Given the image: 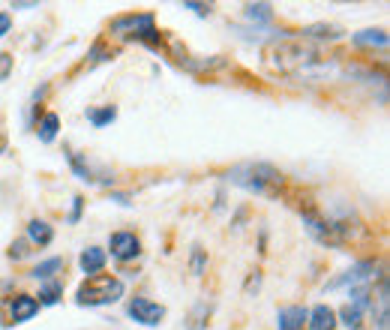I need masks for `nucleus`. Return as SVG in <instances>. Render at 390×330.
I'll use <instances>...</instances> for the list:
<instances>
[{"instance_id":"f257e3e1","label":"nucleus","mask_w":390,"mask_h":330,"mask_svg":"<svg viewBox=\"0 0 390 330\" xmlns=\"http://www.w3.org/2000/svg\"><path fill=\"white\" fill-rule=\"evenodd\" d=\"M321 60V52L306 39H277L264 48V66L277 76H297Z\"/></svg>"},{"instance_id":"f03ea898","label":"nucleus","mask_w":390,"mask_h":330,"mask_svg":"<svg viewBox=\"0 0 390 330\" xmlns=\"http://www.w3.org/2000/svg\"><path fill=\"white\" fill-rule=\"evenodd\" d=\"M235 186H243L255 195H277L282 186V171L273 168L270 162H246V165H235L226 175Z\"/></svg>"},{"instance_id":"7ed1b4c3","label":"nucleus","mask_w":390,"mask_h":330,"mask_svg":"<svg viewBox=\"0 0 390 330\" xmlns=\"http://www.w3.org/2000/svg\"><path fill=\"white\" fill-rule=\"evenodd\" d=\"M123 297V283L111 274H96V276H87L81 288L76 292V300L78 307H109V303L120 300Z\"/></svg>"},{"instance_id":"20e7f679","label":"nucleus","mask_w":390,"mask_h":330,"mask_svg":"<svg viewBox=\"0 0 390 330\" xmlns=\"http://www.w3.org/2000/svg\"><path fill=\"white\" fill-rule=\"evenodd\" d=\"M111 33L127 39H144V43H160V33H156V21L151 12H132V15H120L111 21Z\"/></svg>"},{"instance_id":"39448f33","label":"nucleus","mask_w":390,"mask_h":330,"mask_svg":"<svg viewBox=\"0 0 390 330\" xmlns=\"http://www.w3.org/2000/svg\"><path fill=\"white\" fill-rule=\"evenodd\" d=\"M301 219H303V226L306 231L315 237L318 243H327V246H339V243H345V237L351 234L343 222H334V219H325V217H318L315 210H303L301 213Z\"/></svg>"},{"instance_id":"423d86ee","label":"nucleus","mask_w":390,"mask_h":330,"mask_svg":"<svg viewBox=\"0 0 390 330\" xmlns=\"http://www.w3.org/2000/svg\"><path fill=\"white\" fill-rule=\"evenodd\" d=\"M127 312H129V318H136L138 324H144V327H156V324H162V318H165L162 303H153V300H147V297L129 300Z\"/></svg>"},{"instance_id":"0eeeda50","label":"nucleus","mask_w":390,"mask_h":330,"mask_svg":"<svg viewBox=\"0 0 390 330\" xmlns=\"http://www.w3.org/2000/svg\"><path fill=\"white\" fill-rule=\"evenodd\" d=\"M109 250L118 261H132L141 255V241L132 231H114L111 241H109Z\"/></svg>"},{"instance_id":"6e6552de","label":"nucleus","mask_w":390,"mask_h":330,"mask_svg":"<svg viewBox=\"0 0 390 330\" xmlns=\"http://www.w3.org/2000/svg\"><path fill=\"white\" fill-rule=\"evenodd\" d=\"M376 274V261H358V264H351V267L345 270L343 276H336V279H330L327 288H345V285H360V283H367V279Z\"/></svg>"},{"instance_id":"1a4fd4ad","label":"nucleus","mask_w":390,"mask_h":330,"mask_svg":"<svg viewBox=\"0 0 390 330\" xmlns=\"http://www.w3.org/2000/svg\"><path fill=\"white\" fill-rule=\"evenodd\" d=\"M390 297H387V279L381 276L378 283V294H372L369 300V312H372V321H376V330H387V318H390Z\"/></svg>"},{"instance_id":"9d476101","label":"nucleus","mask_w":390,"mask_h":330,"mask_svg":"<svg viewBox=\"0 0 390 330\" xmlns=\"http://www.w3.org/2000/svg\"><path fill=\"white\" fill-rule=\"evenodd\" d=\"M36 312H39V303H36V297H30V294H15L12 300H10V318H12V324L30 321Z\"/></svg>"},{"instance_id":"9b49d317","label":"nucleus","mask_w":390,"mask_h":330,"mask_svg":"<svg viewBox=\"0 0 390 330\" xmlns=\"http://www.w3.org/2000/svg\"><path fill=\"white\" fill-rule=\"evenodd\" d=\"M336 312L325 307V303H318V307L306 309V327L310 330H336Z\"/></svg>"},{"instance_id":"f8f14e48","label":"nucleus","mask_w":390,"mask_h":330,"mask_svg":"<svg viewBox=\"0 0 390 330\" xmlns=\"http://www.w3.org/2000/svg\"><path fill=\"white\" fill-rule=\"evenodd\" d=\"M306 324V309L303 307H282L277 312V327L279 330H301Z\"/></svg>"},{"instance_id":"ddd939ff","label":"nucleus","mask_w":390,"mask_h":330,"mask_svg":"<svg viewBox=\"0 0 390 330\" xmlns=\"http://www.w3.org/2000/svg\"><path fill=\"white\" fill-rule=\"evenodd\" d=\"M28 241L33 246H48L54 241V228L45 219H30L28 222Z\"/></svg>"},{"instance_id":"4468645a","label":"nucleus","mask_w":390,"mask_h":330,"mask_svg":"<svg viewBox=\"0 0 390 330\" xmlns=\"http://www.w3.org/2000/svg\"><path fill=\"white\" fill-rule=\"evenodd\" d=\"M78 261H81V270H85V274L96 276L99 270L105 267V250H99V246H87Z\"/></svg>"},{"instance_id":"2eb2a0df","label":"nucleus","mask_w":390,"mask_h":330,"mask_svg":"<svg viewBox=\"0 0 390 330\" xmlns=\"http://www.w3.org/2000/svg\"><path fill=\"white\" fill-rule=\"evenodd\" d=\"M301 33H303V39H339L345 30L339 24H310Z\"/></svg>"},{"instance_id":"dca6fc26","label":"nucleus","mask_w":390,"mask_h":330,"mask_svg":"<svg viewBox=\"0 0 390 330\" xmlns=\"http://www.w3.org/2000/svg\"><path fill=\"white\" fill-rule=\"evenodd\" d=\"M354 43H358V45H367V48H387V43H390V39H387V33L384 30H381V28H376V30H360V33H354Z\"/></svg>"},{"instance_id":"f3484780","label":"nucleus","mask_w":390,"mask_h":330,"mask_svg":"<svg viewBox=\"0 0 390 330\" xmlns=\"http://www.w3.org/2000/svg\"><path fill=\"white\" fill-rule=\"evenodd\" d=\"M57 129H61V118L57 114H43V120H39V126H36V135H39V142L43 144H52L54 138H57Z\"/></svg>"},{"instance_id":"a211bd4d","label":"nucleus","mask_w":390,"mask_h":330,"mask_svg":"<svg viewBox=\"0 0 390 330\" xmlns=\"http://www.w3.org/2000/svg\"><path fill=\"white\" fill-rule=\"evenodd\" d=\"M363 312H367V309H363V307H358V303H351V300H348L345 307L336 312V321H343L345 327H351V330H354V327H360V318H363Z\"/></svg>"},{"instance_id":"6ab92c4d","label":"nucleus","mask_w":390,"mask_h":330,"mask_svg":"<svg viewBox=\"0 0 390 330\" xmlns=\"http://www.w3.org/2000/svg\"><path fill=\"white\" fill-rule=\"evenodd\" d=\"M57 270H63V258H48V261H39L36 267H33V279H39V283H52V276Z\"/></svg>"},{"instance_id":"aec40b11","label":"nucleus","mask_w":390,"mask_h":330,"mask_svg":"<svg viewBox=\"0 0 390 330\" xmlns=\"http://www.w3.org/2000/svg\"><path fill=\"white\" fill-rule=\"evenodd\" d=\"M114 118H118V109L114 105H102V109H87V120L94 123L96 129L109 126V123H114Z\"/></svg>"},{"instance_id":"412c9836","label":"nucleus","mask_w":390,"mask_h":330,"mask_svg":"<svg viewBox=\"0 0 390 330\" xmlns=\"http://www.w3.org/2000/svg\"><path fill=\"white\" fill-rule=\"evenodd\" d=\"M61 294H63V285L61 283H45L43 288H39V307H52V303L61 300Z\"/></svg>"},{"instance_id":"4be33fe9","label":"nucleus","mask_w":390,"mask_h":330,"mask_svg":"<svg viewBox=\"0 0 390 330\" xmlns=\"http://www.w3.org/2000/svg\"><path fill=\"white\" fill-rule=\"evenodd\" d=\"M246 19H252V21H270L273 19V6L270 3H250V6H246Z\"/></svg>"},{"instance_id":"5701e85b","label":"nucleus","mask_w":390,"mask_h":330,"mask_svg":"<svg viewBox=\"0 0 390 330\" xmlns=\"http://www.w3.org/2000/svg\"><path fill=\"white\" fill-rule=\"evenodd\" d=\"M12 76V54L0 52V81H6Z\"/></svg>"},{"instance_id":"b1692460","label":"nucleus","mask_w":390,"mask_h":330,"mask_svg":"<svg viewBox=\"0 0 390 330\" xmlns=\"http://www.w3.org/2000/svg\"><path fill=\"white\" fill-rule=\"evenodd\" d=\"M184 10H193L195 15H202V19H207V15L213 12V6H210V3H193V0H186Z\"/></svg>"},{"instance_id":"393cba45","label":"nucleus","mask_w":390,"mask_h":330,"mask_svg":"<svg viewBox=\"0 0 390 330\" xmlns=\"http://www.w3.org/2000/svg\"><path fill=\"white\" fill-rule=\"evenodd\" d=\"M81 204H85V198H81V195L72 198V213H69V222H78V217H81Z\"/></svg>"},{"instance_id":"a878e982","label":"nucleus","mask_w":390,"mask_h":330,"mask_svg":"<svg viewBox=\"0 0 390 330\" xmlns=\"http://www.w3.org/2000/svg\"><path fill=\"white\" fill-rule=\"evenodd\" d=\"M10 30H12V19L6 12H0V39H3Z\"/></svg>"},{"instance_id":"bb28decb","label":"nucleus","mask_w":390,"mask_h":330,"mask_svg":"<svg viewBox=\"0 0 390 330\" xmlns=\"http://www.w3.org/2000/svg\"><path fill=\"white\" fill-rule=\"evenodd\" d=\"M193 267H195V274H202V267H204V252L195 246V252H193Z\"/></svg>"},{"instance_id":"cd10ccee","label":"nucleus","mask_w":390,"mask_h":330,"mask_svg":"<svg viewBox=\"0 0 390 330\" xmlns=\"http://www.w3.org/2000/svg\"><path fill=\"white\" fill-rule=\"evenodd\" d=\"M28 255V250H24V243L19 241V243H12V250H10V258H24Z\"/></svg>"},{"instance_id":"c85d7f7f","label":"nucleus","mask_w":390,"mask_h":330,"mask_svg":"<svg viewBox=\"0 0 390 330\" xmlns=\"http://www.w3.org/2000/svg\"><path fill=\"white\" fill-rule=\"evenodd\" d=\"M39 3H12V10H36Z\"/></svg>"},{"instance_id":"c756f323","label":"nucleus","mask_w":390,"mask_h":330,"mask_svg":"<svg viewBox=\"0 0 390 330\" xmlns=\"http://www.w3.org/2000/svg\"><path fill=\"white\" fill-rule=\"evenodd\" d=\"M3 151H6V138L0 135V153H3Z\"/></svg>"},{"instance_id":"7c9ffc66","label":"nucleus","mask_w":390,"mask_h":330,"mask_svg":"<svg viewBox=\"0 0 390 330\" xmlns=\"http://www.w3.org/2000/svg\"><path fill=\"white\" fill-rule=\"evenodd\" d=\"M354 330H363V327H354Z\"/></svg>"}]
</instances>
